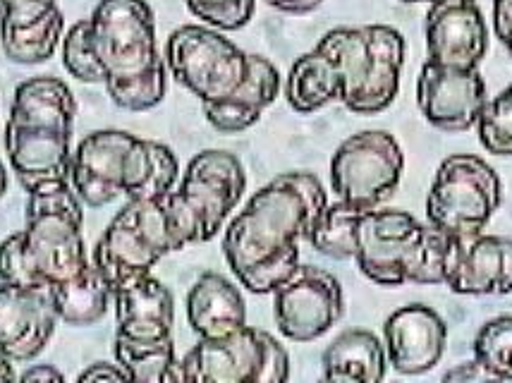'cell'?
Instances as JSON below:
<instances>
[{
    "label": "cell",
    "instance_id": "obj_1",
    "mask_svg": "<svg viewBox=\"0 0 512 383\" xmlns=\"http://www.w3.org/2000/svg\"><path fill=\"white\" fill-rule=\"evenodd\" d=\"M328 206L312 173H283L249 199L223 235V254L235 278L254 295H268L300 266V242L309 240Z\"/></svg>",
    "mask_w": 512,
    "mask_h": 383
},
{
    "label": "cell",
    "instance_id": "obj_2",
    "mask_svg": "<svg viewBox=\"0 0 512 383\" xmlns=\"http://www.w3.org/2000/svg\"><path fill=\"white\" fill-rule=\"evenodd\" d=\"M405 39L388 24L338 27L307 53L326 101H343L352 113L386 111L400 91Z\"/></svg>",
    "mask_w": 512,
    "mask_h": 383
},
{
    "label": "cell",
    "instance_id": "obj_3",
    "mask_svg": "<svg viewBox=\"0 0 512 383\" xmlns=\"http://www.w3.org/2000/svg\"><path fill=\"white\" fill-rule=\"evenodd\" d=\"M89 41L115 106L142 113L163 101L166 63L146 0H99L89 17Z\"/></svg>",
    "mask_w": 512,
    "mask_h": 383
},
{
    "label": "cell",
    "instance_id": "obj_4",
    "mask_svg": "<svg viewBox=\"0 0 512 383\" xmlns=\"http://www.w3.org/2000/svg\"><path fill=\"white\" fill-rule=\"evenodd\" d=\"M79 202L67 180L29 192L27 228L0 242V276L29 288H51L82 271L89 261Z\"/></svg>",
    "mask_w": 512,
    "mask_h": 383
},
{
    "label": "cell",
    "instance_id": "obj_5",
    "mask_svg": "<svg viewBox=\"0 0 512 383\" xmlns=\"http://www.w3.org/2000/svg\"><path fill=\"white\" fill-rule=\"evenodd\" d=\"M450 237L407 211L364 209L355 221L352 259L383 288L443 285Z\"/></svg>",
    "mask_w": 512,
    "mask_h": 383
},
{
    "label": "cell",
    "instance_id": "obj_6",
    "mask_svg": "<svg viewBox=\"0 0 512 383\" xmlns=\"http://www.w3.org/2000/svg\"><path fill=\"white\" fill-rule=\"evenodd\" d=\"M245 187V166L235 154L209 149L194 156L180 190L161 194L178 249L209 242L240 204Z\"/></svg>",
    "mask_w": 512,
    "mask_h": 383
},
{
    "label": "cell",
    "instance_id": "obj_7",
    "mask_svg": "<svg viewBox=\"0 0 512 383\" xmlns=\"http://www.w3.org/2000/svg\"><path fill=\"white\" fill-rule=\"evenodd\" d=\"M170 252L180 249L163 199H127L96 245L94 264L115 293L149 276L151 269Z\"/></svg>",
    "mask_w": 512,
    "mask_h": 383
},
{
    "label": "cell",
    "instance_id": "obj_8",
    "mask_svg": "<svg viewBox=\"0 0 512 383\" xmlns=\"http://www.w3.org/2000/svg\"><path fill=\"white\" fill-rule=\"evenodd\" d=\"M503 199L498 173L484 158L453 154L441 163L426 197V221L448 237L484 233Z\"/></svg>",
    "mask_w": 512,
    "mask_h": 383
},
{
    "label": "cell",
    "instance_id": "obj_9",
    "mask_svg": "<svg viewBox=\"0 0 512 383\" xmlns=\"http://www.w3.org/2000/svg\"><path fill=\"white\" fill-rule=\"evenodd\" d=\"M252 58L221 32L201 24L175 29L166 44V63L173 77L204 106L230 99L249 79Z\"/></svg>",
    "mask_w": 512,
    "mask_h": 383
},
{
    "label": "cell",
    "instance_id": "obj_10",
    "mask_svg": "<svg viewBox=\"0 0 512 383\" xmlns=\"http://www.w3.org/2000/svg\"><path fill=\"white\" fill-rule=\"evenodd\" d=\"M182 381L194 383H283L290 355L271 333L242 326L230 336L201 338L180 362Z\"/></svg>",
    "mask_w": 512,
    "mask_h": 383
},
{
    "label": "cell",
    "instance_id": "obj_11",
    "mask_svg": "<svg viewBox=\"0 0 512 383\" xmlns=\"http://www.w3.org/2000/svg\"><path fill=\"white\" fill-rule=\"evenodd\" d=\"M405 154L390 132L367 130L347 137L333 154L331 187L340 202L379 209L398 190Z\"/></svg>",
    "mask_w": 512,
    "mask_h": 383
},
{
    "label": "cell",
    "instance_id": "obj_12",
    "mask_svg": "<svg viewBox=\"0 0 512 383\" xmlns=\"http://www.w3.org/2000/svg\"><path fill=\"white\" fill-rule=\"evenodd\" d=\"M273 312L285 338L309 343L331 331L343 316V285L331 271L300 264L288 281L273 290Z\"/></svg>",
    "mask_w": 512,
    "mask_h": 383
},
{
    "label": "cell",
    "instance_id": "obj_13",
    "mask_svg": "<svg viewBox=\"0 0 512 383\" xmlns=\"http://www.w3.org/2000/svg\"><path fill=\"white\" fill-rule=\"evenodd\" d=\"M486 84L474 70H455L426 60L417 79V106L426 123L443 132H465L477 125L486 106Z\"/></svg>",
    "mask_w": 512,
    "mask_h": 383
},
{
    "label": "cell",
    "instance_id": "obj_14",
    "mask_svg": "<svg viewBox=\"0 0 512 383\" xmlns=\"http://www.w3.org/2000/svg\"><path fill=\"white\" fill-rule=\"evenodd\" d=\"M137 137L123 130L91 132L77 144L70 161V180L77 197L91 209L108 206L125 194L127 163Z\"/></svg>",
    "mask_w": 512,
    "mask_h": 383
},
{
    "label": "cell",
    "instance_id": "obj_15",
    "mask_svg": "<svg viewBox=\"0 0 512 383\" xmlns=\"http://www.w3.org/2000/svg\"><path fill=\"white\" fill-rule=\"evenodd\" d=\"M426 51L443 68L474 70L489 51V27L474 0H436L426 12Z\"/></svg>",
    "mask_w": 512,
    "mask_h": 383
},
{
    "label": "cell",
    "instance_id": "obj_16",
    "mask_svg": "<svg viewBox=\"0 0 512 383\" xmlns=\"http://www.w3.org/2000/svg\"><path fill=\"white\" fill-rule=\"evenodd\" d=\"M58 312L51 288H29L0 276V352L12 362L39 357L53 338Z\"/></svg>",
    "mask_w": 512,
    "mask_h": 383
},
{
    "label": "cell",
    "instance_id": "obj_17",
    "mask_svg": "<svg viewBox=\"0 0 512 383\" xmlns=\"http://www.w3.org/2000/svg\"><path fill=\"white\" fill-rule=\"evenodd\" d=\"M457 295H508L512 293V240L503 235L479 233L450 237L446 283Z\"/></svg>",
    "mask_w": 512,
    "mask_h": 383
},
{
    "label": "cell",
    "instance_id": "obj_18",
    "mask_svg": "<svg viewBox=\"0 0 512 383\" xmlns=\"http://www.w3.org/2000/svg\"><path fill=\"white\" fill-rule=\"evenodd\" d=\"M70 139L72 130L65 127L8 120L5 151L24 190L32 192L46 182L70 180Z\"/></svg>",
    "mask_w": 512,
    "mask_h": 383
},
{
    "label": "cell",
    "instance_id": "obj_19",
    "mask_svg": "<svg viewBox=\"0 0 512 383\" xmlns=\"http://www.w3.org/2000/svg\"><path fill=\"white\" fill-rule=\"evenodd\" d=\"M383 338L388 364H393L395 372L419 376L441 362L448 343V324L436 309L405 305L388 316Z\"/></svg>",
    "mask_w": 512,
    "mask_h": 383
},
{
    "label": "cell",
    "instance_id": "obj_20",
    "mask_svg": "<svg viewBox=\"0 0 512 383\" xmlns=\"http://www.w3.org/2000/svg\"><path fill=\"white\" fill-rule=\"evenodd\" d=\"M115 319L118 333L132 340H154L173 338L175 326V300L173 293L158 278H139L125 288L115 290Z\"/></svg>",
    "mask_w": 512,
    "mask_h": 383
},
{
    "label": "cell",
    "instance_id": "obj_21",
    "mask_svg": "<svg viewBox=\"0 0 512 383\" xmlns=\"http://www.w3.org/2000/svg\"><path fill=\"white\" fill-rule=\"evenodd\" d=\"M187 319L199 338H223L247 326V305L221 273H204L187 295Z\"/></svg>",
    "mask_w": 512,
    "mask_h": 383
},
{
    "label": "cell",
    "instance_id": "obj_22",
    "mask_svg": "<svg viewBox=\"0 0 512 383\" xmlns=\"http://www.w3.org/2000/svg\"><path fill=\"white\" fill-rule=\"evenodd\" d=\"M278 91L280 72L276 70V65L268 58L254 56L247 82L230 99L204 106V115L218 132H225V135L245 132L276 101Z\"/></svg>",
    "mask_w": 512,
    "mask_h": 383
},
{
    "label": "cell",
    "instance_id": "obj_23",
    "mask_svg": "<svg viewBox=\"0 0 512 383\" xmlns=\"http://www.w3.org/2000/svg\"><path fill=\"white\" fill-rule=\"evenodd\" d=\"M386 345L371 331L350 328L323 352V379L338 383H379L386 376Z\"/></svg>",
    "mask_w": 512,
    "mask_h": 383
},
{
    "label": "cell",
    "instance_id": "obj_24",
    "mask_svg": "<svg viewBox=\"0 0 512 383\" xmlns=\"http://www.w3.org/2000/svg\"><path fill=\"white\" fill-rule=\"evenodd\" d=\"M77 101L72 89L58 77H34L15 89L10 118L17 123H46L72 130Z\"/></svg>",
    "mask_w": 512,
    "mask_h": 383
},
{
    "label": "cell",
    "instance_id": "obj_25",
    "mask_svg": "<svg viewBox=\"0 0 512 383\" xmlns=\"http://www.w3.org/2000/svg\"><path fill=\"white\" fill-rule=\"evenodd\" d=\"M58 319L70 326H91L101 321L113 300V290L96 264H87L67 281L51 285Z\"/></svg>",
    "mask_w": 512,
    "mask_h": 383
},
{
    "label": "cell",
    "instance_id": "obj_26",
    "mask_svg": "<svg viewBox=\"0 0 512 383\" xmlns=\"http://www.w3.org/2000/svg\"><path fill=\"white\" fill-rule=\"evenodd\" d=\"M178 158L166 144L139 139L127 163L125 197L127 199H156L173 190L178 180Z\"/></svg>",
    "mask_w": 512,
    "mask_h": 383
},
{
    "label": "cell",
    "instance_id": "obj_27",
    "mask_svg": "<svg viewBox=\"0 0 512 383\" xmlns=\"http://www.w3.org/2000/svg\"><path fill=\"white\" fill-rule=\"evenodd\" d=\"M115 360L125 369L130 381L142 383H180L182 369L175 357L173 338L154 340H132L125 336H115Z\"/></svg>",
    "mask_w": 512,
    "mask_h": 383
},
{
    "label": "cell",
    "instance_id": "obj_28",
    "mask_svg": "<svg viewBox=\"0 0 512 383\" xmlns=\"http://www.w3.org/2000/svg\"><path fill=\"white\" fill-rule=\"evenodd\" d=\"M63 12L56 8L44 20L29 24V27L0 29V44L5 58L20 65L44 63L56 53L58 41L63 39Z\"/></svg>",
    "mask_w": 512,
    "mask_h": 383
},
{
    "label": "cell",
    "instance_id": "obj_29",
    "mask_svg": "<svg viewBox=\"0 0 512 383\" xmlns=\"http://www.w3.org/2000/svg\"><path fill=\"white\" fill-rule=\"evenodd\" d=\"M359 211L364 209L340 202V199L335 204H328L309 233V242L316 252L335 261L352 259V235H355Z\"/></svg>",
    "mask_w": 512,
    "mask_h": 383
},
{
    "label": "cell",
    "instance_id": "obj_30",
    "mask_svg": "<svg viewBox=\"0 0 512 383\" xmlns=\"http://www.w3.org/2000/svg\"><path fill=\"white\" fill-rule=\"evenodd\" d=\"M512 316H498L481 326L474 338V360L486 367L496 381H512Z\"/></svg>",
    "mask_w": 512,
    "mask_h": 383
},
{
    "label": "cell",
    "instance_id": "obj_31",
    "mask_svg": "<svg viewBox=\"0 0 512 383\" xmlns=\"http://www.w3.org/2000/svg\"><path fill=\"white\" fill-rule=\"evenodd\" d=\"M479 142L493 156H512V84L486 101L477 120Z\"/></svg>",
    "mask_w": 512,
    "mask_h": 383
},
{
    "label": "cell",
    "instance_id": "obj_32",
    "mask_svg": "<svg viewBox=\"0 0 512 383\" xmlns=\"http://www.w3.org/2000/svg\"><path fill=\"white\" fill-rule=\"evenodd\" d=\"M187 10L221 32H237L252 20L256 0H185Z\"/></svg>",
    "mask_w": 512,
    "mask_h": 383
},
{
    "label": "cell",
    "instance_id": "obj_33",
    "mask_svg": "<svg viewBox=\"0 0 512 383\" xmlns=\"http://www.w3.org/2000/svg\"><path fill=\"white\" fill-rule=\"evenodd\" d=\"M63 63L72 77L87 84H103V72L99 68L89 41V20L77 22L63 39Z\"/></svg>",
    "mask_w": 512,
    "mask_h": 383
},
{
    "label": "cell",
    "instance_id": "obj_34",
    "mask_svg": "<svg viewBox=\"0 0 512 383\" xmlns=\"http://www.w3.org/2000/svg\"><path fill=\"white\" fill-rule=\"evenodd\" d=\"M56 8V0H0V29L29 27Z\"/></svg>",
    "mask_w": 512,
    "mask_h": 383
},
{
    "label": "cell",
    "instance_id": "obj_35",
    "mask_svg": "<svg viewBox=\"0 0 512 383\" xmlns=\"http://www.w3.org/2000/svg\"><path fill=\"white\" fill-rule=\"evenodd\" d=\"M493 32L512 58V0H493Z\"/></svg>",
    "mask_w": 512,
    "mask_h": 383
},
{
    "label": "cell",
    "instance_id": "obj_36",
    "mask_svg": "<svg viewBox=\"0 0 512 383\" xmlns=\"http://www.w3.org/2000/svg\"><path fill=\"white\" fill-rule=\"evenodd\" d=\"M79 381L89 383V381H130V376L120 364H111V362H96L91 364L87 372L79 374Z\"/></svg>",
    "mask_w": 512,
    "mask_h": 383
},
{
    "label": "cell",
    "instance_id": "obj_37",
    "mask_svg": "<svg viewBox=\"0 0 512 383\" xmlns=\"http://www.w3.org/2000/svg\"><path fill=\"white\" fill-rule=\"evenodd\" d=\"M443 379H446V381H462V383H467V381H496L489 369L481 367L477 360L457 364V367L450 369V372L443 376Z\"/></svg>",
    "mask_w": 512,
    "mask_h": 383
},
{
    "label": "cell",
    "instance_id": "obj_38",
    "mask_svg": "<svg viewBox=\"0 0 512 383\" xmlns=\"http://www.w3.org/2000/svg\"><path fill=\"white\" fill-rule=\"evenodd\" d=\"M266 3L280 12H290V15H307L319 8L323 0H266Z\"/></svg>",
    "mask_w": 512,
    "mask_h": 383
},
{
    "label": "cell",
    "instance_id": "obj_39",
    "mask_svg": "<svg viewBox=\"0 0 512 383\" xmlns=\"http://www.w3.org/2000/svg\"><path fill=\"white\" fill-rule=\"evenodd\" d=\"M20 379L24 381V383H32V381H39V383H58V381H65V376L58 372L56 367H53V364H39V367H32V369H27V372H24Z\"/></svg>",
    "mask_w": 512,
    "mask_h": 383
},
{
    "label": "cell",
    "instance_id": "obj_40",
    "mask_svg": "<svg viewBox=\"0 0 512 383\" xmlns=\"http://www.w3.org/2000/svg\"><path fill=\"white\" fill-rule=\"evenodd\" d=\"M0 381H15V372H12V360L8 355L0 352Z\"/></svg>",
    "mask_w": 512,
    "mask_h": 383
},
{
    "label": "cell",
    "instance_id": "obj_41",
    "mask_svg": "<svg viewBox=\"0 0 512 383\" xmlns=\"http://www.w3.org/2000/svg\"><path fill=\"white\" fill-rule=\"evenodd\" d=\"M5 192H8V173H5V166L0 163V199L5 197Z\"/></svg>",
    "mask_w": 512,
    "mask_h": 383
},
{
    "label": "cell",
    "instance_id": "obj_42",
    "mask_svg": "<svg viewBox=\"0 0 512 383\" xmlns=\"http://www.w3.org/2000/svg\"><path fill=\"white\" fill-rule=\"evenodd\" d=\"M402 3H436V0H402Z\"/></svg>",
    "mask_w": 512,
    "mask_h": 383
},
{
    "label": "cell",
    "instance_id": "obj_43",
    "mask_svg": "<svg viewBox=\"0 0 512 383\" xmlns=\"http://www.w3.org/2000/svg\"><path fill=\"white\" fill-rule=\"evenodd\" d=\"M510 372H512V355H510Z\"/></svg>",
    "mask_w": 512,
    "mask_h": 383
}]
</instances>
